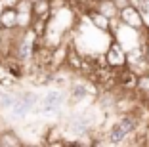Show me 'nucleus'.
Masks as SVG:
<instances>
[{
  "label": "nucleus",
  "instance_id": "nucleus-1",
  "mask_svg": "<svg viewBox=\"0 0 149 147\" xmlns=\"http://www.w3.org/2000/svg\"><path fill=\"white\" fill-rule=\"evenodd\" d=\"M140 124H141V118L136 111L118 115V118L105 132L107 143H109V145H123V143H128V138H132V136L136 134Z\"/></svg>",
  "mask_w": 149,
  "mask_h": 147
},
{
  "label": "nucleus",
  "instance_id": "nucleus-2",
  "mask_svg": "<svg viewBox=\"0 0 149 147\" xmlns=\"http://www.w3.org/2000/svg\"><path fill=\"white\" fill-rule=\"evenodd\" d=\"M67 98H69V90L65 92L63 88H54V90H50L48 94L42 98V101H40V111H42L44 115L57 113L63 107V103L67 101Z\"/></svg>",
  "mask_w": 149,
  "mask_h": 147
},
{
  "label": "nucleus",
  "instance_id": "nucleus-3",
  "mask_svg": "<svg viewBox=\"0 0 149 147\" xmlns=\"http://www.w3.org/2000/svg\"><path fill=\"white\" fill-rule=\"evenodd\" d=\"M36 103H38V95L35 92H31V90L17 92V100L12 105V115L13 117H19V118H25L35 109Z\"/></svg>",
  "mask_w": 149,
  "mask_h": 147
},
{
  "label": "nucleus",
  "instance_id": "nucleus-4",
  "mask_svg": "<svg viewBox=\"0 0 149 147\" xmlns=\"http://www.w3.org/2000/svg\"><path fill=\"white\" fill-rule=\"evenodd\" d=\"M105 57H107V63H109L113 69H123V67L128 65V52H126V48L118 42L115 36L111 38V42L107 44Z\"/></svg>",
  "mask_w": 149,
  "mask_h": 147
},
{
  "label": "nucleus",
  "instance_id": "nucleus-5",
  "mask_svg": "<svg viewBox=\"0 0 149 147\" xmlns=\"http://www.w3.org/2000/svg\"><path fill=\"white\" fill-rule=\"evenodd\" d=\"M118 19H120L124 25H130L138 31L147 29V19H145V15L141 13V10L138 8L136 4H128V6H124V8H120Z\"/></svg>",
  "mask_w": 149,
  "mask_h": 147
},
{
  "label": "nucleus",
  "instance_id": "nucleus-6",
  "mask_svg": "<svg viewBox=\"0 0 149 147\" xmlns=\"http://www.w3.org/2000/svg\"><path fill=\"white\" fill-rule=\"evenodd\" d=\"M138 82H140V75L134 73L128 65L123 69H117V88H120L123 92H136Z\"/></svg>",
  "mask_w": 149,
  "mask_h": 147
},
{
  "label": "nucleus",
  "instance_id": "nucleus-7",
  "mask_svg": "<svg viewBox=\"0 0 149 147\" xmlns=\"http://www.w3.org/2000/svg\"><path fill=\"white\" fill-rule=\"evenodd\" d=\"M67 128H69V132L73 136H82V134H88V132H92L94 128V118L88 115V113H82V115H77V117H73L69 121V124H67Z\"/></svg>",
  "mask_w": 149,
  "mask_h": 147
},
{
  "label": "nucleus",
  "instance_id": "nucleus-8",
  "mask_svg": "<svg viewBox=\"0 0 149 147\" xmlns=\"http://www.w3.org/2000/svg\"><path fill=\"white\" fill-rule=\"evenodd\" d=\"M86 17H88V21L92 23L96 29H100V31H103V33H107V35H113V27H115V21L117 19H111V17H107L105 13H101L100 10H96V8H90L86 12Z\"/></svg>",
  "mask_w": 149,
  "mask_h": 147
},
{
  "label": "nucleus",
  "instance_id": "nucleus-9",
  "mask_svg": "<svg viewBox=\"0 0 149 147\" xmlns=\"http://www.w3.org/2000/svg\"><path fill=\"white\" fill-rule=\"evenodd\" d=\"M19 27L17 6H2L0 4V31H12Z\"/></svg>",
  "mask_w": 149,
  "mask_h": 147
},
{
  "label": "nucleus",
  "instance_id": "nucleus-10",
  "mask_svg": "<svg viewBox=\"0 0 149 147\" xmlns=\"http://www.w3.org/2000/svg\"><path fill=\"white\" fill-rule=\"evenodd\" d=\"M52 2L50 0H36L33 2V13H35V19H48L52 15Z\"/></svg>",
  "mask_w": 149,
  "mask_h": 147
},
{
  "label": "nucleus",
  "instance_id": "nucleus-11",
  "mask_svg": "<svg viewBox=\"0 0 149 147\" xmlns=\"http://www.w3.org/2000/svg\"><path fill=\"white\" fill-rule=\"evenodd\" d=\"M19 145H23V141L15 132H12V130L0 132V147H19Z\"/></svg>",
  "mask_w": 149,
  "mask_h": 147
},
{
  "label": "nucleus",
  "instance_id": "nucleus-12",
  "mask_svg": "<svg viewBox=\"0 0 149 147\" xmlns=\"http://www.w3.org/2000/svg\"><path fill=\"white\" fill-rule=\"evenodd\" d=\"M134 4L141 10V13H143V15H149V0H136Z\"/></svg>",
  "mask_w": 149,
  "mask_h": 147
},
{
  "label": "nucleus",
  "instance_id": "nucleus-13",
  "mask_svg": "<svg viewBox=\"0 0 149 147\" xmlns=\"http://www.w3.org/2000/svg\"><path fill=\"white\" fill-rule=\"evenodd\" d=\"M147 57H149V42H147Z\"/></svg>",
  "mask_w": 149,
  "mask_h": 147
}]
</instances>
